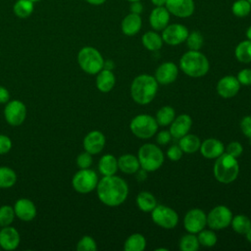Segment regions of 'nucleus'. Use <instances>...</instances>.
I'll list each match as a JSON object with an SVG mask.
<instances>
[{
    "label": "nucleus",
    "instance_id": "21",
    "mask_svg": "<svg viewBox=\"0 0 251 251\" xmlns=\"http://www.w3.org/2000/svg\"><path fill=\"white\" fill-rule=\"evenodd\" d=\"M192 120L189 115L181 114L174 119L170 126V133L172 137L179 139L183 135L187 134L191 128Z\"/></svg>",
    "mask_w": 251,
    "mask_h": 251
},
{
    "label": "nucleus",
    "instance_id": "25",
    "mask_svg": "<svg viewBox=\"0 0 251 251\" xmlns=\"http://www.w3.org/2000/svg\"><path fill=\"white\" fill-rule=\"evenodd\" d=\"M118 168L124 174L132 175L138 172L140 168L137 157L132 154H124L118 159Z\"/></svg>",
    "mask_w": 251,
    "mask_h": 251
},
{
    "label": "nucleus",
    "instance_id": "52",
    "mask_svg": "<svg viewBox=\"0 0 251 251\" xmlns=\"http://www.w3.org/2000/svg\"><path fill=\"white\" fill-rule=\"evenodd\" d=\"M88 4L93 5V6H100L102 4H104L107 0H85Z\"/></svg>",
    "mask_w": 251,
    "mask_h": 251
},
{
    "label": "nucleus",
    "instance_id": "6",
    "mask_svg": "<svg viewBox=\"0 0 251 251\" xmlns=\"http://www.w3.org/2000/svg\"><path fill=\"white\" fill-rule=\"evenodd\" d=\"M77 63L80 69L89 75H97L104 68V59L94 47H82L77 54Z\"/></svg>",
    "mask_w": 251,
    "mask_h": 251
},
{
    "label": "nucleus",
    "instance_id": "55",
    "mask_svg": "<svg viewBox=\"0 0 251 251\" xmlns=\"http://www.w3.org/2000/svg\"><path fill=\"white\" fill-rule=\"evenodd\" d=\"M245 235H246V238H247V240L251 243V227L249 228V230L245 233Z\"/></svg>",
    "mask_w": 251,
    "mask_h": 251
},
{
    "label": "nucleus",
    "instance_id": "20",
    "mask_svg": "<svg viewBox=\"0 0 251 251\" xmlns=\"http://www.w3.org/2000/svg\"><path fill=\"white\" fill-rule=\"evenodd\" d=\"M21 241L19 231L13 226H3L0 229V248L11 251L16 249Z\"/></svg>",
    "mask_w": 251,
    "mask_h": 251
},
{
    "label": "nucleus",
    "instance_id": "41",
    "mask_svg": "<svg viewBox=\"0 0 251 251\" xmlns=\"http://www.w3.org/2000/svg\"><path fill=\"white\" fill-rule=\"evenodd\" d=\"M96 249L97 244L95 240L89 235H84L81 237L76 244V250L78 251H95Z\"/></svg>",
    "mask_w": 251,
    "mask_h": 251
},
{
    "label": "nucleus",
    "instance_id": "15",
    "mask_svg": "<svg viewBox=\"0 0 251 251\" xmlns=\"http://www.w3.org/2000/svg\"><path fill=\"white\" fill-rule=\"evenodd\" d=\"M239 89L240 83L233 75L223 76L217 83V92L223 98H231L235 96Z\"/></svg>",
    "mask_w": 251,
    "mask_h": 251
},
{
    "label": "nucleus",
    "instance_id": "33",
    "mask_svg": "<svg viewBox=\"0 0 251 251\" xmlns=\"http://www.w3.org/2000/svg\"><path fill=\"white\" fill-rule=\"evenodd\" d=\"M176 118V112L171 106H163L160 108L156 114V121L159 126H166L171 125V123Z\"/></svg>",
    "mask_w": 251,
    "mask_h": 251
},
{
    "label": "nucleus",
    "instance_id": "16",
    "mask_svg": "<svg viewBox=\"0 0 251 251\" xmlns=\"http://www.w3.org/2000/svg\"><path fill=\"white\" fill-rule=\"evenodd\" d=\"M106 143L105 135L99 130L88 132L83 138V148L86 152L95 155L100 153Z\"/></svg>",
    "mask_w": 251,
    "mask_h": 251
},
{
    "label": "nucleus",
    "instance_id": "34",
    "mask_svg": "<svg viewBox=\"0 0 251 251\" xmlns=\"http://www.w3.org/2000/svg\"><path fill=\"white\" fill-rule=\"evenodd\" d=\"M230 225L235 232L245 234L251 227V221L245 215H236L235 217H232Z\"/></svg>",
    "mask_w": 251,
    "mask_h": 251
},
{
    "label": "nucleus",
    "instance_id": "17",
    "mask_svg": "<svg viewBox=\"0 0 251 251\" xmlns=\"http://www.w3.org/2000/svg\"><path fill=\"white\" fill-rule=\"evenodd\" d=\"M177 75V66L173 62H165L157 68L155 72V78L158 81V83L169 84L176 79Z\"/></svg>",
    "mask_w": 251,
    "mask_h": 251
},
{
    "label": "nucleus",
    "instance_id": "57",
    "mask_svg": "<svg viewBox=\"0 0 251 251\" xmlns=\"http://www.w3.org/2000/svg\"><path fill=\"white\" fill-rule=\"evenodd\" d=\"M126 1H128V2L130 3V2H134V1H141V0H126Z\"/></svg>",
    "mask_w": 251,
    "mask_h": 251
},
{
    "label": "nucleus",
    "instance_id": "29",
    "mask_svg": "<svg viewBox=\"0 0 251 251\" xmlns=\"http://www.w3.org/2000/svg\"><path fill=\"white\" fill-rule=\"evenodd\" d=\"M136 205L142 212H151L157 206V200L152 193L141 191L136 197Z\"/></svg>",
    "mask_w": 251,
    "mask_h": 251
},
{
    "label": "nucleus",
    "instance_id": "50",
    "mask_svg": "<svg viewBox=\"0 0 251 251\" xmlns=\"http://www.w3.org/2000/svg\"><path fill=\"white\" fill-rule=\"evenodd\" d=\"M10 99V93L7 88L0 86V104H6Z\"/></svg>",
    "mask_w": 251,
    "mask_h": 251
},
{
    "label": "nucleus",
    "instance_id": "18",
    "mask_svg": "<svg viewBox=\"0 0 251 251\" xmlns=\"http://www.w3.org/2000/svg\"><path fill=\"white\" fill-rule=\"evenodd\" d=\"M13 208L16 217L21 221L30 222L36 216V207L34 203L27 198H21L17 200Z\"/></svg>",
    "mask_w": 251,
    "mask_h": 251
},
{
    "label": "nucleus",
    "instance_id": "58",
    "mask_svg": "<svg viewBox=\"0 0 251 251\" xmlns=\"http://www.w3.org/2000/svg\"><path fill=\"white\" fill-rule=\"evenodd\" d=\"M32 2H36V1H39V0H31Z\"/></svg>",
    "mask_w": 251,
    "mask_h": 251
},
{
    "label": "nucleus",
    "instance_id": "43",
    "mask_svg": "<svg viewBox=\"0 0 251 251\" xmlns=\"http://www.w3.org/2000/svg\"><path fill=\"white\" fill-rule=\"evenodd\" d=\"M226 152L235 158H238L243 152V147L239 142L231 141L227 144V146L226 148Z\"/></svg>",
    "mask_w": 251,
    "mask_h": 251
},
{
    "label": "nucleus",
    "instance_id": "31",
    "mask_svg": "<svg viewBox=\"0 0 251 251\" xmlns=\"http://www.w3.org/2000/svg\"><path fill=\"white\" fill-rule=\"evenodd\" d=\"M235 58L238 62L248 64L251 62V40H243L239 42L234 50Z\"/></svg>",
    "mask_w": 251,
    "mask_h": 251
},
{
    "label": "nucleus",
    "instance_id": "49",
    "mask_svg": "<svg viewBox=\"0 0 251 251\" xmlns=\"http://www.w3.org/2000/svg\"><path fill=\"white\" fill-rule=\"evenodd\" d=\"M143 4L141 3V1H134V2H130V6H129V11L130 13L133 14H137V15H141V13L143 12Z\"/></svg>",
    "mask_w": 251,
    "mask_h": 251
},
{
    "label": "nucleus",
    "instance_id": "7",
    "mask_svg": "<svg viewBox=\"0 0 251 251\" xmlns=\"http://www.w3.org/2000/svg\"><path fill=\"white\" fill-rule=\"evenodd\" d=\"M158 126L159 125L156 119L147 114H140L135 116L129 124L131 132L136 137L141 139L152 137L157 132Z\"/></svg>",
    "mask_w": 251,
    "mask_h": 251
},
{
    "label": "nucleus",
    "instance_id": "38",
    "mask_svg": "<svg viewBox=\"0 0 251 251\" xmlns=\"http://www.w3.org/2000/svg\"><path fill=\"white\" fill-rule=\"evenodd\" d=\"M199 244L205 247H213L217 243V235L211 229H202L197 233Z\"/></svg>",
    "mask_w": 251,
    "mask_h": 251
},
{
    "label": "nucleus",
    "instance_id": "9",
    "mask_svg": "<svg viewBox=\"0 0 251 251\" xmlns=\"http://www.w3.org/2000/svg\"><path fill=\"white\" fill-rule=\"evenodd\" d=\"M151 218L156 225L166 229L176 227L178 223V215L176 212L165 205H157L151 211Z\"/></svg>",
    "mask_w": 251,
    "mask_h": 251
},
{
    "label": "nucleus",
    "instance_id": "3",
    "mask_svg": "<svg viewBox=\"0 0 251 251\" xmlns=\"http://www.w3.org/2000/svg\"><path fill=\"white\" fill-rule=\"evenodd\" d=\"M179 68L188 76L200 77L208 73L210 63L199 50H188L180 57Z\"/></svg>",
    "mask_w": 251,
    "mask_h": 251
},
{
    "label": "nucleus",
    "instance_id": "59",
    "mask_svg": "<svg viewBox=\"0 0 251 251\" xmlns=\"http://www.w3.org/2000/svg\"><path fill=\"white\" fill-rule=\"evenodd\" d=\"M248 1H249V3H250V4H251V0H248Z\"/></svg>",
    "mask_w": 251,
    "mask_h": 251
},
{
    "label": "nucleus",
    "instance_id": "40",
    "mask_svg": "<svg viewBox=\"0 0 251 251\" xmlns=\"http://www.w3.org/2000/svg\"><path fill=\"white\" fill-rule=\"evenodd\" d=\"M14 208L9 205H3L0 207V226H10L15 219Z\"/></svg>",
    "mask_w": 251,
    "mask_h": 251
},
{
    "label": "nucleus",
    "instance_id": "45",
    "mask_svg": "<svg viewBox=\"0 0 251 251\" xmlns=\"http://www.w3.org/2000/svg\"><path fill=\"white\" fill-rule=\"evenodd\" d=\"M182 153L183 151L178 145H172L167 151V156L172 161H178L182 157Z\"/></svg>",
    "mask_w": 251,
    "mask_h": 251
},
{
    "label": "nucleus",
    "instance_id": "8",
    "mask_svg": "<svg viewBox=\"0 0 251 251\" xmlns=\"http://www.w3.org/2000/svg\"><path fill=\"white\" fill-rule=\"evenodd\" d=\"M98 181L97 174L88 168L77 171L73 176L72 184L78 193H89L96 189Z\"/></svg>",
    "mask_w": 251,
    "mask_h": 251
},
{
    "label": "nucleus",
    "instance_id": "56",
    "mask_svg": "<svg viewBox=\"0 0 251 251\" xmlns=\"http://www.w3.org/2000/svg\"><path fill=\"white\" fill-rule=\"evenodd\" d=\"M156 251H168L167 248H157Z\"/></svg>",
    "mask_w": 251,
    "mask_h": 251
},
{
    "label": "nucleus",
    "instance_id": "4",
    "mask_svg": "<svg viewBox=\"0 0 251 251\" xmlns=\"http://www.w3.org/2000/svg\"><path fill=\"white\" fill-rule=\"evenodd\" d=\"M214 176L221 183H230L236 179L239 174L237 158L224 152L218 158L213 168Z\"/></svg>",
    "mask_w": 251,
    "mask_h": 251
},
{
    "label": "nucleus",
    "instance_id": "37",
    "mask_svg": "<svg viewBox=\"0 0 251 251\" xmlns=\"http://www.w3.org/2000/svg\"><path fill=\"white\" fill-rule=\"evenodd\" d=\"M231 13L237 18H245L251 13V4L248 0H235L231 5Z\"/></svg>",
    "mask_w": 251,
    "mask_h": 251
},
{
    "label": "nucleus",
    "instance_id": "14",
    "mask_svg": "<svg viewBox=\"0 0 251 251\" xmlns=\"http://www.w3.org/2000/svg\"><path fill=\"white\" fill-rule=\"evenodd\" d=\"M165 7L171 15L180 19L189 18L195 11L194 0H167Z\"/></svg>",
    "mask_w": 251,
    "mask_h": 251
},
{
    "label": "nucleus",
    "instance_id": "13",
    "mask_svg": "<svg viewBox=\"0 0 251 251\" xmlns=\"http://www.w3.org/2000/svg\"><path fill=\"white\" fill-rule=\"evenodd\" d=\"M207 225V215L203 210L194 208L189 210L183 219V226L190 233H198Z\"/></svg>",
    "mask_w": 251,
    "mask_h": 251
},
{
    "label": "nucleus",
    "instance_id": "35",
    "mask_svg": "<svg viewBox=\"0 0 251 251\" xmlns=\"http://www.w3.org/2000/svg\"><path fill=\"white\" fill-rule=\"evenodd\" d=\"M17 181V175L11 168L0 167V188H10Z\"/></svg>",
    "mask_w": 251,
    "mask_h": 251
},
{
    "label": "nucleus",
    "instance_id": "5",
    "mask_svg": "<svg viewBox=\"0 0 251 251\" xmlns=\"http://www.w3.org/2000/svg\"><path fill=\"white\" fill-rule=\"evenodd\" d=\"M137 159L140 167L145 172H154L163 165L164 154L157 145L153 143H145L139 148Z\"/></svg>",
    "mask_w": 251,
    "mask_h": 251
},
{
    "label": "nucleus",
    "instance_id": "42",
    "mask_svg": "<svg viewBox=\"0 0 251 251\" xmlns=\"http://www.w3.org/2000/svg\"><path fill=\"white\" fill-rule=\"evenodd\" d=\"M92 154L88 152H82L76 157V165L79 169H88L92 164Z\"/></svg>",
    "mask_w": 251,
    "mask_h": 251
},
{
    "label": "nucleus",
    "instance_id": "27",
    "mask_svg": "<svg viewBox=\"0 0 251 251\" xmlns=\"http://www.w3.org/2000/svg\"><path fill=\"white\" fill-rule=\"evenodd\" d=\"M142 45L149 51H158L163 46V38L156 30H149L141 37Z\"/></svg>",
    "mask_w": 251,
    "mask_h": 251
},
{
    "label": "nucleus",
    "instance_id": "1",
    "mask_svg": "<svg viewBox=\"0 0 251 251\" xmlns=\"http://www.w3.org/2000/svg\"><path fill=\"white\" fill-rule=\"evenodd\" d=\"M99 200L109 207H117L123 204L128 194V186L126 180L116 175L103 176L96 186Z\"/></svg>",
    "mask_w": 251,
    "mask_h": 251
},
{
    "label": "nucleus",
    "instance_id": "11",
    "mask_svg": "<svg viewBox=\"0 0 251 251\" xmlns=\"http://www.w3.org/2000/svg\"><path fill=\"white\" fill-rule=\"evenodd\" d=\"M189 33V30L184 25L181 24H169L163 30H162V38L164 43L172 46L179 45L183 43L187 35Z\"/></svg>",
    "mask_w": 251,
    "mask_h": 251
},
{
    "label": "nucleus",
    "instance_id": "26",
    "mask_svg": "<svg viewBox=\"0 0 251 251\" xmlns=\"http://www.w3.org/2000/svg\"><path fill=\"white\" fill-rule=\"evenodd\" d=\"M118 160L112 154L103 155L98 163V170L103 176L116 175L118 171Z\"/></svg>",
    "mask_w": 251,
    "mask_h": 251
},
{
    "label": "nucleus",
    "instance_id": "10",
    "mask_svg": "<svg viewBox=\"0 0 251 251\" xmlns=\"http://www.w3.org/2000/svg\"><path fill=\"white\" fill-rule=\"evenodd\" d=\"M232 220V213L226 206L214 207L207 216V225L211 229L220 230L227 227Z\"/></svg>",
    "mask_w": 251,
    "mask_h": 251
},
{
    "label": "nucleus",
    "instance_id": "53",
    "mask_svg": "<svg viewBox=\"0 0 251 251\" xmlns=\"http://www.w3.org/2000/svg\"><path fill=\"white\" fill-rule=\"evenodd\" d=\"M114 68V65H113V62L112 61H104V68L103 69H107V70H111Z\"/></svg>",
    "mask_w": 251,
    "mask_h": 251
},
{
    "label": "nucleus",
    "instance_id": "44",
    "mask_svg": "<svg viewBox=\"0 0 251 251\" xmlns=\"http://www.w3.org/2000/svg\"><path fill=\"white\" fill-rule=\"evenodd\" d=\"M236 78L239 83L242 85H250L251 84V69H243L238 74Z\"/></svg>",
    "mask_w": 251,
    "mask_h": 251
},
{
    "label": "nucleus",
    "instance_id": "46",
    "mask_svg": "<svg viewBox=\"0 0 251 251\" xmlns=\"http://www.w3.org/2000/svg\"><path fill=\"white\" fill-rule=\"evenodd\" d=\"M240 129L242 133L251 139V116H245L240 122Z\"/></svg>",
    "mask_w": 251,
    "mask_h": 251
},
{
    "label": "nucleus",
    "instance_id": "24",
    "mask_svg": "<svg viewBox=\"0 0 251 251\" xmlns=\"http://www.w3.org/2000/svg\"><path fill=\"white\" fill-rule=\"evenodd\" d=\"M116 83V76L111 70L102 69L96 76V87L101 92H109Z\"/></svg>",
    "mask_w": 251,
    "mask_h": 251
},
{
    "label": "nucleus",
    "instance_id": "28",
    "mask_svg": "<svg viewBox=\"0 0 251 251\" xmlns=\"http://www.w3.org/2000/svg\"><path fill=\"white\" fill-rule=\"evenodd\" d=\"M201 145V141L199 137L192 133H187L179 138L178 146L184 153H194L199 150Z\"/></svg>",
    "mask_w": 251,
    "mask_h": 251
},
{
    "label": "nucleus",
    "instance_id": "39",
    "mask_svg": "<svg viewBox=\"0 0 251 251\" xmlns=\"http://www.w3.org/2000/svg\"><path fill=\"white\" fill-rule=\"evenodd\" d=\"M185 42L189 50H200L203 46L204 38L199 31L193 30L188 33Z\"/></svg>",
    "mask_w": 251,
    "mask_h": 251
},
{
    "label": "nucleus",
    "instance_id": "22",
    "mask_svg": "<svg viewBox=\"0 0 251 251\" xmlns=\"http://www.w3.org/2000/svg\"><path fill=\"white\" fill-rule=\"evenodd\" d=\"M200 152L206 159H216L225 152V146L219 139L208 138L201 142Z\"/></svg>",
    "mask_w": 251,
    "mask_h": 251
},
{
    "label": "nucleus",
    "instance_id": "2",
    "mask_svg": "<svg viewBox=\"0 0 251 251\" xmlns=\"http://www.w3.org/2000/svg\"><path fill=\"white\" fill-rule=\"evenodd\" d=\"M158 81L155 76L142 74L133 78L130 85V95L134 102L140 105L149 104L158 91Z\"/></svg>",
    "mask_w": 251,
    "mask_h": 251
},
{
    "label": "nucleus",
    "instance_id": "23",
    "mask_svg": "<svg viewBox=\"0 0 251 251\" xmlns=\"http://www.w3.org/2000/svg\"><path fill=\"white\" fill-rule=\"evenodd\" d=\"M142 26V19L140 15L128 13L121 23V29L125 35L133 36L137 34Z\"/></svg>",
    "mask_w": 251,
    "mask_h": 251
},
{
    "label": "nucleus",
    "instance_id": "47",
    "mask_svg": "<svg viewBox=\"0 0 251 251\" xmlns=\"http://www.w3.org/2000/svg\"><path fill=\"white\" fill-rule=\"evenodd\" d=\"M12 148V140L5 134H0V154L8 153Z\"/></svg>",
    "mask_w": 251,
    "mask_h": 251
},
{
    "label": "nucleus",
    "instance_id": "48",
    "mask_svg": "<svg viewBox=\"0 0 251 251\" xmlns=\"http://www.w3.org/2000/svg\"><path fill=\"white\" fill-rule=\"evenodd\" d=\"M171 138H172V134L170 133L169 130H161L157 133V142L158 144H161V145H165L167 143H169L171 141Z\"/></svg>",
    "mask_w": 251,
    "mask_h": 251
},
{
    "label": "nucleus",
    "instance_id": "54",
    "mask_svg": "<svg viewBox=\"0 0 251 251\" xmlns=\"http://www.w3.org/2000/svg\"><path fill=\"white\" fill-rule=\"evenodd\" d=\"M245 34H246L247 39H248V40H251V25H249V26H248V28L246 29Z\"/></svg>",
    "mask_w": 251,
    "mask_h": 251
},
{
    "label": "nucleus",
    "instance_id": "19",
    "mask_svg": "<svg viewBox=\"0 0 251 251\" xmlns=\"http://www.w3.org/2000/svg\"><path fill=\"white\" fill-rule=\"evenodd\" d=\"M171 20V14L165 6L154 7L149 15V25L156 31H162L169 24Z\"/></svg>",
    "mask_w": 251,
    "mask_h": 251
},
{
    "label": "nucleus",
    "instance_id": "12",
    "mask_svg": "<svg viewBox=\"0 0 251 251\" xmlns=\"http://www.w3.org/2000/svg\"><path fill=\"white\" fill-rule=\"evenodd\" d=\"M26 116L25 105L20 100H12L6 103L4 109V117L6 122L13 126H18L24 123Z\"/></svg>",
    "mask_w": 251,
    "mask_h": 251
},
{
    "label": "nucleus",
    "instance_id": "30",
    "mask_svg": "<svg viewBox=\"0 0 251 251\" xmlns=\"http://www.w3.org/2000/svg\"><path fill=\"white\" fill-rule=\"evenodd\" d=\"M146 247V239L141 233H132L124 244L126 251H143Z\"/></svg>",
    "mask_w": 251,
    "mask_h": 251
},
{
    "label": "nucleus",
    "instance_id": "51",
    "mask_svg": "<svg viewBox=\"0 0 251 251\" xmlns=\"http://www.w3.org/2000/svg\"><path fill=\"white\" fill-rule=\"evenodd\" d=\"M154 7H163L166 5L167 0H150Z\"/></svg>",
    "mask_w": 251,
    "mask_h": 251
},
{
    "label": "nucleus",
    "instance_id": "36",
    "mask_svg": "<svg viewBox=\"0 0 251 251\" xmlns=\"http://www.w3.org/2000/svg\"><path fill=\"white\" fill-rule=\"evenodd\" d=\"M199 241L195 233H187L179 240V249L181 251H196L199 248Z\"/></svg>",
    "mask_w": 251,
    "mask_h": 251
},
{
    "label": "nucleus",
    "instance_id": "32",
    "mask_svg": "<svg viewBox=\"0 0 251 251\" xmlns=\"http://www.w3.org/2000/svg\"><path fill=\"white\" fill-rule=\"evenodd\" d=\"M33 3L31 0H18L13 6V12L20 19L28 18L34 10Z\"/></svg>",
    "mask_w": 251,
    "mask_h": 251
}]
</instances>
